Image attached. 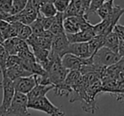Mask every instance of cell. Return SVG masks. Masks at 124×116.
Masks as SVG:
<instances>
[{
    "label": "cell",
    "mask_w": 124,
    "mask_h": 116,
    "mask_svg": "<svg viewBox=\"0 0 124 116\" xmlns=\"http://www.w3.org/2000/svg\"><path fill=\"white\" fill-rule=\"evenodd\" d=\"M71 0H55L53 5L57 13L63 14L68 9Z\"/></svg>",
    "instance_id": "29"
},
{
    "label": "cell",
    "mask_w": 124,
    "mask_h": 116,
    "mask_svg": "<svg viewBox=\"0 0 124 116\" xmlns=\"http://www.w3.org/2000/svg\"><path fill=\"white\" fill-rule=\"evenodd\" d=\"M37 15L38 11L32 4L31 0H28L25 9L21 12H20L17 15H10V16L7 17L4 20L8 23L18 21L24 25H26V26H30L36 20V19L37 18Z\"/></svg>",
    "instance_id": "6"
},
{
    "label": "cell",
    "mask_w": 124,
    "mask_h": 116,
    "mask_svg": "<svg viewBox=\"0 0 124 116\" xmlns=\"http://www.w3.org/2000/svg\"><path fill=\"white\" fill-rule=\"evenodd\" d=\"M105 36H95L90 41L88 42L89 49L91 55H93L100 48L104 47Z\"/></svg>",
    "instance_id": "22"
},
{
    "label": "cell",
    "mask_w": 124,
    "mask_h": 116,
    "mask_svg": "<svg viewBox=\"0 0 124 116\" xmlns=\"http://www.w3.org/2000/svg\"><path fill=\"white\" fill-rule=\"evenodd\" d=\"M67 54H73L81 59H88L92 56L90 53L88 43H69Z\"/></svg>",
    "instance_id": "15"
},
{
    "label": "cell",
    "mask_w": 124,
    "mask_h": 116,
    "mask_svg": "<svg viewBox=\"0 0 124 116\" xmlns=\"http://www.w3.org/2000/svg\"><path fill=\"white\" fill-rule=\"evenodd\" d=\"M62 64L68 70H79L83 66L92 64V56L88 59H81L70 54H66L61 59Z\"/></svg>",
    "instance_id": "7"
},
{
    "label": "cell",
    "mask_w": 124,
    "mask_h": 116,
    "mask_svg": "<svg viewBox=\"0 0 124 116\" xmlns=\"http://www.w3.org/2000/svg\"><path fill=\"white\" fill-rule=\"evenodd\" d=\"M20 59L17 55H8L6 61V69L7 68L12 67V66L17 65V64H20Z\"/></svg>",
    "instance_id": "31"
},
{
    "label": "cell",
    "mask_w": 124,
    "mask_h": 116,
    "mask_svg": "<svg viewBox=\"0 0 124 116\" xmlns=\"http://www.w3.org/2000/svg\"><path fill=\"white\" fill-rule=\"evenodd\" d=\"M112 31L118 36L120 41L124 42V25L116 24L113 28Z\"/></svg>",
    "instance_id": "32"
},
{
    "label": "cell",
    "mask_w": 124,
    "mask_h": 116,
    "mask_svg": "<svg viewBox=\"0 0 124 116\" xmlns=\"http://www.w3.org/2000/svg\"><path fill=\"white\" fill-rule=\"evenodd\" d=\"M38 14L42 15L45 18H51V17L55 16L57 12L54 7L53 3H48L40 7L38 9Z\"/></svg>",
    "instance_id": "24"
},
{
    "label": "cell",
    "mask_w": 124,
    "mask_h": 116,
    "mask_svg": "<svg viewBox=\"0 0 124 116\" xmlns=\"http://www.w3.org/2000/svg\"><path fill=\"white\" fill-rule=\"evenodd\" d=\"M122 58L116 53L106 47H102L92 55L93 64L98 67L107 68L116 64Z\"/></svg>",
    "instance_id": "1"
},
{
    "label": "cell",
    "mask_w": 124,
    "mask_h": 116,
    "mask_svg": "<svg viewBox=\"0 0 124 116\" xmlns=\"http://www.w3.org/2000/svg\"><path fill=\"white\" fill-rule=\"evenodd\" d=\"M15 23L17 26V37L23 41H26L32 35V31L30 26H26L18 21H15Z\"/></svg>",
    "instance_id": "23"
},
{
    "label": "cell",
    "mask_w": 124,
    "mask_h": 116,
    "mask_svg": "<svg viewBox=\"0 0 124 116\" xmlns=\"http://www.w3.org/2000/svg\"><path fill=\"white\" fill-rule=\"evenodd\" d=\"M28 108L41 111L49 116H64L65 113L60 108L55 106L46 96L28 102Z\"/></svg>",
    "instance_id": "3"
},
{
    "label": "cell",
    "mask_w": 124,
    "mask_h": 116,
    "mask_svg": "<svg viewBox=\"0 0 124 116\" xmlns=\"http://www.w3.org/2000/svg\"><path fill=\"white\" fill-rule=\"evenodd\" d=\"M69 45V43L68 41L67 36H66L65 33L55 35L52 38L51 52L57 54V56H59L62 59V56L67 54Z\"/></svg>",
    "instance_id": "11"
},
{
    "label": "cell",
    "mask_w": 124,
    "mask_h": 116,
    "mask_svg": "<svg viewBox=\"0 0 124 116\" xmlns=\"http://www.w3.org/2000/svg\"><path fill=\"white\" fill-rule=\"evenodd\" d=\"M123 15H124V7H122L120 5H114L113 6L112 10H111L109 16L106 20H101V23H102L103 26H104L106 35H108L109 33H111L113 31L114 26L116 24H118L117 22L119 21V20L121 19V17Z\"/></svg>",
    "instance_id": "10"
},
{
    "label": "cell",
    "mask_w": 124,
    "mask_h": 116,
    "mask_svg": "<svg viewBox=\"0 0 124 116\" xmlns=\"http://www.w3.org/2000/svg\"><path fill=\"white\" fill-rule=\"evenodd\" d=\"M63 15L61 13H57L54 16L53 22H52L50 29L48 30L53 36L61 34V33H65L63 29Z\"/></svg>",
    "instance_id": "18"
},
{
    "label": "cell",
    "mask_w": 124,
    "mask_h": 116,
    "mask_svg": "<svg viewBox=\"0 0 124 116\" xmlns=\"http://www.w3.org/2000/svg\"><path fill=\"white\" fill-rule=\"evenodd\" d=\"M12 0H0V13L3 16V20L11 15Z\"/></svg>",
    "instance_id": "25"
},
{
    "label": "cell",
    "mask_w": 124,
    "mask_h": 116,
    "mask_svg": "<svg viewBox=\"0 0 124 116\" xmlns=\"http://www.w3.org/2000/svg\"><path fill=\"white\" fill-rule=\"evenodd\" d=\"M106 1H109V0H105V2H106Z\"/></svg>",
    "instance_id": "36"
},
{
    "label": "cell",
    "mask_w": 124,
    "mask_h": 116,
    "mask_svg": "<svg viewBox=\"0 0 124 116\" xmlns=\"http://www.w3.org/2000/svg\"><path fill=\"white\" fill-rule=\"evenodd\" d=\"M66 36L69 43H88L95 36L93 31V25L88 29L80 31L75 34H66Z\"/></svg>",
    "instance_id": "14"
},
{
    "label": "cell",
    "mask_w": 124,
    "mask_h": 116,
    "mask_svg": "<svg viewBox=\"0 0 124 116\" xmlns=\"http://www.w3.org/2000/svg\"><path fill=\"white\" fill-rule=\"evenodd\" d=\"M3 36H2V34H1V31H0V44H2V43H3Z\"/></svg>",
    "instance_id": "35"
},
{
    "label": "cell",
    "mask_w": 124,
    "mask_h": 116,
    "mask_svg": "<svg viewBox=\"0 0 124 116\" xmlns=\"http://www.w3.org/2000/svg\"><path fill=\"white\" fill-rule=\"evenodd\" d=\"M28 0H12L11 15H15L21 12L25 9Z\"/></svg>",
    "instance_id": "26"
},
{
    "label": "cell",
    "mask_w": 124,
    "mask_h": 116,
    "mask_svg": "<svg viewBox=\"0 0 124 116\" xmlns=\"http://www.w3.org/2000/svg\"><path fill=\"white\" fill-rule=\"evenodd\" d=\"M5 116H31V113L28 111L27 96L15 92Z\"/></svg>",
    "instance_id": "5"
},
{
    "label": "cell",
    "mask_w": 124,
    "mask_h": 116,
    "mask_svg": "<svg viewBox=\"0 0 124 116\" xmlns=\"http://www.w3.org/2000/svg\"><path fill=\"white\" fill-rule=\"evenodd\" d=\"M85 16L69 17L63 20V29L65 34H75L80 31V27L83 24L88 21Z\"/></svg>",
    "instance_id": "13"
},
{
    "label": "cell",
    "mask_w": 124,
    "mask_h": 116,
    "mask_svg": "<svg viewBox=\"0 0 124 116\" xmlns=\"http://www.w3.org/2000/svg\"><path fill=\"white\" fill-rule=\"evenodd\" d=\"M52 38H53V35L49 31H45L43 32V34L41 35V36L31 35L25 42L30 47H40V48H43L46 49V50L51 51Z\"/></svg>",
    "instance_id": "8"
},
{
    "label": "cell",
    "mask_w": 124,
    "mask_h": 116,
    "mask_svg": "<svg viewBox=\"0 0 124 116\" xmlns=\"http://www.w3.org/2000/svg\"><path fill=\"white\" fill-rule=\"evenodd\" d=\"M30 27H31V31H32V35H34V36H41L45 31L38 15H37V18L36 19V20H35L32 24L30 25Z\"/></svg>",
    "instance_id": "27"
},
{
    "label": "cell",
    "mask_w": 124,
    "mask_h": 116,
    "mask_svg": "<svg viewBox=\"0 0 124 116\" xmlns=\"http://www.w3.org/2000/svg\"><path fill=\"white\" fill-rule=\"evenodd\" d=\"M31 50L33 53V54H34L36 61L40 65L44 64L47 60L50 51L46 50V49H43V48H40V47H31Z\"/></svg>",
    "instance_id": "20"
},
{
    "label": "cell",
    "mask_w": 124,
    "mask_h": 116,
    "mask_svg": "<svg viewBox=\"0 0 124 116\" xmlns=\"http://www.w3.org/2000/svg\"><path fill=\"white\" fill-rule=\"evenodd\" d=\"M118 54H119L121 58H124V42L123 41H120Z\"/></svg>",
    "instance_id": "34"
},
{
    "label": "cell",
    "mask_w": 124,
    "mask_h": 116,
    "mask_svg": "<svg viewBox=\"0 0 124 116\" xmlns=\"http://www.w3.org/2000/svg\"><path fill=\"white\" fill-rule=\"evenodd\" d=\"M8 57V54L4 47L0 44V72L4 71L6 69V61Z\"/></svg>",
    "instance_id": "30"
},
{
    "label": "cell",
    "mask_w": 124,
    "mask_h": 116,
    "mask_svg": "<svg viewBox=\"0 0 124 116\" xmlns=\"http://www.w3.org/2000/svg\"><path fill=\"white\" fill-rule=\"evenodd\" d=\"M55 0H31L32 2V4L34 5L35 8L37 9H39V8L42 5L46 4V3H54Z\"/></svg>",
    "instance_id": "33"
},
{
    "label": "cell",
    "mask_w": 124,
    "mask_h": 116,
    "mask_svg": "<svg viewBox=\"0 0 124 116\" xmlns=\"http://www.w3.org/2000/svg\"><path fill=\"white\" fill-rule=\"evenodd\" d=\"M53 86H43L38 84L26 95L28 98V102L33 101V100H36L40 98L45 97L46 95V93L50 92L51 90H53Z\"/></svg>",
    "instance_id": "17"
},
{
    "label": "cell",
    "mask_w": 124,
    "mask_h": 116,
    "mask_svg": "<svg viewBox=\"0 0 124 116\" xmlns=\"http://www.w3.org/2000/svg\"><path fill=\"white\" fill-rule=\"evenodd\" d=\"M120 40L118 36L115 34L113 31L109 33L105 36V42H104V47L111 49V51L118 54V49H119Z\"/></svg>",
    "instance_id": "19"
},
{
    "label": "cell",
    "mask_w": 124,
    "mask_h": 116,
    "mask_svg": "<svg viewBox=\"0 0 124 116\" xmlns=\"http://www.w3.org/2000/svg\"><path fill=\"white\" fill-rule=\"evenodd\" d=\"M105 3V0H91L90 3V5H89L88 10H87L86 15H85V18L88 19L89 15L90 14L95 13L97 10L99 9V8Z\"/></svg>",
    "instance_id": "28"
},
{
    "label": "cell",
    "mask_w": 124,
    "mask_h": 116,
    "mask_svg": "<svg viewBox=\"0 0 124 116\" xmlns=\"http://www.w3.org/2000/svg\"><path fill=\"white\" fill-rule=\"evenodd\" d=\"M1 74H4L8 78H9L12 81H14L15 80L21 77H27L30 75H32V74L30 73L29 71H27L26 70L24 69L20 64H17V65L12 66V67L7 68L4 71L0 72Z\"/></svg>",
    "instance_id": "16"
},
{
    "label": "cell",
    "mask_w": 124,
    "mask_h": 116,
    "mask_svg": "<svg viewBox=\"0 0 124 116\" xmlns=\"http://www.w3.org/2000/svg\"><path fill=\"white\" fill-rule=\"evenodd\" d=\"M13 84L15 92L27 95L36 85H38L37 75H32L27 77L16 79L13 81Z\"/></svg>",
    "instance_id": "9"
},
{
    "label": "cell",
    "mask_w": 124,
    "mask_h": 116,
    "mask_svg": "<svg viewBox=\"0 0 124 116\" xmlns=\"http://www.w3.org/2000/svg\"><path fill=\"white\" fill-rule=\"evenodd\" d=\"M1 45L4 47L8 55H17L20 51L29 47L25 41H23L18 37L4 40Z\"/></svg>",
    "instance_id": "12"
},
{
    "label": "cell",
    "mask_w": 124,
    "mask_h": 116,
    "mask_svg": "<svg viewBox=\"0 0 124 116\" xmlns=\"http://www.w3.org/2000/svg\"><path fill=\"white\" fill-rule=\"evenodd\" d=\"M2 75V80L0 82V87L3 90V100L0 104V116H5L11 102L15 96V87L13 81L6 76L4 74Z\"/></svg>",
    "instance_id": "4"
},
{
    "label": "cell",
    "mask_w": 124,
    "mask_h": 116,
    "mask_svg": "<svg viewBox=\"0 0 124 116\" xmlns=\"http://www.w3.org/2000/svg\"><path fill=\"white\" fill-rule=\"evenodd\" d=\"M114 6V0H109V1H106L101 7L99 9L97 10L95 13L99 15V17L101 19V20H106L109 15L111 14L112 8Z\"/></svg>",
    "instance_id": "21"
},
{
    "label": "cell",
    "mask_w": 124,
    "mask_h": 116,
    "mask_svg": "<svg viewBox=\"0 0 124 116\" xmlns=\"http://www.w3.org/2000/svg\"><path fill=\"white\" fill-rule=\"evenodd\" d=\"M69 71V70L62 66L61 58L57 55L46 72L50 84L53 87H56L64 81Z\"/></svg>",
    "instance_id": "2"
}]
</instances>
